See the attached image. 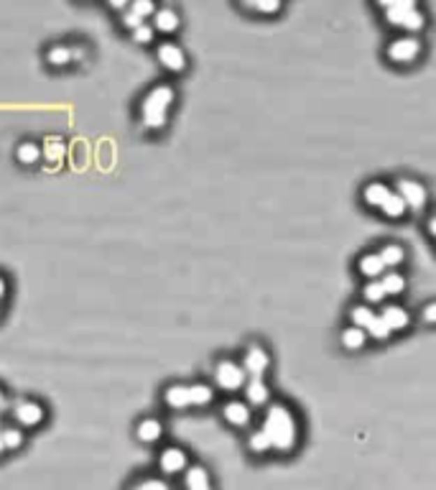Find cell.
<instances>
[{
  "label": "cell",
  "instance_id": "obj_1",
  "mask_svg": "<svg viewBox=\"0 0 436 490\" xmlns=\"http://www.w3.org/2000/svg\"><path fill=\"white\" fill-rule=\"evenodd\" d=\"M260 431L266 434L268 445H271L273 452L281 454L294 452L296 445H299V422H296L294 411L281 401L268 403L263 424H260Z\"/></svg>",
  "mask_w": 436,
  "mask_h": 490
},
{
  "label": "cell",
  "instance_id": "obj_2",
  "mask_svg": "<svg viewBox=\"0 0 436 490\" xmlns=\"http://www.w3.org/2000/svg\"><path fill=\"white\" fill-rule=\"evenodd\" d=\"M176 103V89L166 84V82H158L153 87L148 89L146 95L141 97L138 103V120L141 126L151 133L156 131H163L166 123H169V112Z\"/></svg>",
  "mask_w": 436,
  "mask_h": 490
},
{
  "label": "cell",
  "instance_id": "obj_3",
  "mask_svg": "<svg viewBox=\"0 0 436 490\" xmlns=\"http://www.w3.org/2000/svg\"><path fill=\"white\" fill-rule=\"evenodd\" d=\"M363 200H365V205L380 209L385 217H393V220L403 217L408 209L406 202L400 200L398 194L393 192L388 184H383V181H370V184L363 189Z\"/></svg>",
  "mask_w": 436,
  "mask_h": 490
},
{
  "label": "cell",
  "instance_id": "obj_4",
  "mask_svg": "<svg viewBox=\"0 0 436 490\" xmlns=\"http://www.w3.org/2000/svg\"><path fill=\"white\" fill-rule=\"evenodd\" d=\"M385 8V18L393 26H400L406 31H421L426 26V15L414 0H396V3H380Z\"/></svg>",
  "mask_w": 436,
  "mask_h": 490
},
{
  "label": "cell",
  "instance_id": "obj_5",
  "mask_svg": "<svg viewBox=\"0 0 436 490\" xmlns=\"http://www.w3.org/2000/svg\"><path fill=\"white\" fill-rule=\"evenodd\" d=\"M10 416H13V424H18L21 429H36L46 422V406L38 399L21 396L10 403Z\"/></svg>",
  "mask_w": 436,
  "mask_h": 490
},
{
  "label": "cell",
  "instance_id": "obj_6",
  "mask_svg": "<svg viewBox=\"0 0 436 490\" xmlns=\"http://www.w3.org/2000/svg\"><path fill=\"white\" fill-rule=\"evenodd\" d=\"M215 383L222 391H240L248 383V373H245L243 363H235L232 357H220L215 363Z\"/></svg>",
  "mask_w": 436,
  "mask_h": 490
},
{
  "label": "cell",
  "instance_id": "obj_7",
  "mask_svg": "<svg viewBox=\"0 0 436 490\" xmlns=\"http://www.w3.org/2000/svg\"><path fill=\"white\" fill-rule=\"evenodd\" d=\"M349 320H352V325L360 327V329H365V334H370V337H375L377 342H383L391 337V329L385 327L383 317L380 314H375L370 306H352V312H349Z\"/></svg>",
  "mask_w": 436,
  "mask_h": 490
},
{
  "label": "cell",
  "instance_id": "obj_8",
  "mask_svg": "<svg viewBox=\"0 0 436 490\" xmlns=\"http://www.w3.org/2000/svg\"><path fill=\"white\" fill-rule=\"evenodd\" d=\"M156 465H158V470H161V475H166V477L184 475L186 468H189V454H186L184 447L169 445V447H163L161 452H158Z\"/></svg>",
  "mask_w": 436,
  "mask_h": 490
},
{
  "label": "cell",
  "instance_id": "obj_9",
  "mask_svg": "<svg viewBox=\"0 0 436 490\" xmlns=\"http://www.w3.org/2000/svg\"><path fill=\"white\" fill-rule=\"evenodd\" d=\"M156 59L171 75H179V72L186 69V52L176 41H161V44L156 46Z\"/></svg>",
  "mask_w": 436,
  "mask_h": 490
},
{
  "label": "cell",
  "instance_id": "obj_10",
  "mask_svg": "<svg viewBox=\"0 0 436 490\" xmlns=\"http://www.w3.org/2000/svg\"><path fill=\"white\" fill-rule=\"evenodd\" d=\"M396 194H398L400 200L406 202V207H411V209H423L426 207V200H429L426 186H423L421 181L408 179V177H400L398 181H396Z\"/></svg>",
  "mask_w": 436,
  "mask_h": 490
},
{
  "label": "cell",
  "instance_id": "obj_11",
  "mask_svg": "<svg viewBox=\"0 0 436 490\" xmlns=\"http://www.w3.org/2000/svg\"><path fill=\"white\" fill-rule=\"evenodd\" d=\"M243 368H245V373H248V378H263L268 373V368H271V355L266 352V348L250 345V348L245 350Z\"/></svg>",
  "mask_w": 436,
  "mask_h": 490
},
{
  "label": "cell",
  "instance_id": "obj_12",
  "mask_svg": "<svg viewBox=\"0 0 436 490\" xmlns=\"http://www.w3.org/2000/svg\"><path fill=\"white\" fill-rule=\"evenodd\" d=\"M419 54H421V41L416 36H400V38H396V41H391V46H388V57H391V61H396V64H408V61H414Z\"/></svg>",
  "mask_w": 436,
  "mask_h": 490
},
{
  "label": "cell",
  "instance_id": "obj_13",
  "mask_svg": "<svg viewBox=\"0 0 436 490\" xmlns=\"http://www.w3.org/2000/svg\"><path fill=\"white\" fill-rule=\"evenodd\" d=\"M163 403L174 411H184V408L192 406V391H189V383H169L163 388Z\"/></svg>",
  "mask_w": 436,
  "mask_h": 490
},
{
  "label": "cell",
  "instance_id": "obj_14",
  "mask_svg": "<svg viewBox=\"0 0 436 490\" xmlns=\"http://www.w3.org/2000/svg\"><path fill=\"white\" fill-rule=\"evenodd\" d=\"M163 437V422L156 416H143L141 422L135 424V439L141 445H156Z\"/></svg>",
  "mask_w": 436,
  "mask_h": 490
},
{
  "label": "cell",
  "instance_id": "obj_15",
  "mask_svg": "<svg viewBox=\"0 0 436 490\" xmlns=\"http://www.w3.org/2000/svg\"><path fill=\"white\" fill-rule=\"evenodd\" d=\"M41 158L49 161L52 166H61L64 158H67V143L59 135H46L41 141Z\"/></svg>",
  "mask_w": 436,
  "mask_h": 490
},
{
  "label": "cell",
  "instance_id": "obj_16",
  "mask_svg": "<svg viewBox=\"0 0 436 490\" xmlns=\"http://www.w3.org/2000/svg\"><path fill=\"white\" fill-rule=\"evenodd\" d=\"M44 61L54 69H67L72 64V46L64 44V41H54V44L46 46Z\"/></svg>",
  "mask_w": 436,
  "mask_h": 490
},
{
  "label": "cell",
  "instance_id": "obj_17",
  "mask_svg": "<svg viewBox=\"0 0 436 490\" xmlns=\"http://www.w3.org/2000/svg\"><path fill=\"white\" fill-rule=\"evenodd\" d=\"M184 490H215L209 470L204 465H189L184 473Z\"/></svg>",
  "mask_w": 436,
  "mask_h": 490
},
{
  "label": "cell",
  "instance_id": "obj_18",
  "mask_svg": "<svg viewBox=\"0 0 436 490\" xmlns=\"http://www.w3.org/2000/svg\"><path fill=\"white\" fill-rule=\"evenodd\" d=\"M179 26H181V18H179V13L171 6H163L156 10V15H153L156 34H166V36H169V34L179 31Z\"/></svg>",
  "mask_w": 436,
  "mask_h": 490
},
{
  "label": "cell",
  "instance_id": "obj_19",
  "mask_svg": "<svg viewBox=\"0 0 436 490\" xmlns=\"http://www.w3.org/2000/svg\"><path fill=\"white\" fill-rule=\"evenodd\" d=\"M243 391H245V403H248V406H266L268 399H271L268 383L263 378H248Z\"/></svg>",
  "mask_w": 436,
  "mask_h": 490
},
{
  "label": "cell",
  "instance_id": "obj_20",
  "mask_svg": "<svg viewBox=\"0 0 436 490\" xmlns=\"http://www.w3.org/2000/svg\"><path fill=\"white\" fill-rule=\"evenodd\" d=\"M222 416H225V422L232 424V426H248L250 424V406L245 401H227L222 406Z\"/></svg>",
  "mask_w": 436,
  "mask_h": 490
},
{
  "label": "cell",
  "instance_id": "obj_21",
  "mask_svg": "<svg viewBox=\"0 0 436 490\" xmlns=\"http://www.w3.org/2000/svg\"><path fill=\"white\" fill-rule=\"evenodd\" d=\"M13 156L21 166H36L41 161V143L33 141V138H26V141H21L15 146Z\"/></svg>",
  "mask_w": 436,
  "mask_h": 490
},
{
  "label": "cell",
  "instance_id": "obj_22",
  "mask_svg": "<svg viewBox=\"0 0 436 490\" xmlns=\"http://www.w3.org/2000/svg\"><path fill=\"white\" fill-rule=\"evenodd\" d=\"M380 317H383L385 327H388L391 332H403V329L408 327V322H411V317H408L406 309H403V306H396V304L383 306Z\"/></svg>",
  "mask_w": 436,
  "mask_h": 490
},
{
  "label": "cell",
  "instance_id": "obj_23",
  "mask_svg": "<svg viewBox=\"0 0 436 490\" xmlns=\"http://www.w3.org/2000/svg\"><path fill=\"white\" fill-rule=\"evenodd\" d=\"M3 445L6 452H18L26 445V429H21L18 424H3Z\"/></svg>",
  "mask_w": 436,
  "mask_h": 490
},
{
  "label": "cell",
  "instance_id": "obj_24",
  "mask_svg": "<svg viewBox=\"0 0 436 490\" xmlns=\"http://www.w3.org/2000/svg\"><path fill=\"white\" fill-rule=\"evenodd\" d=\"M357 268H360V274L363 276H368L370 281H377V276H383V271H385L383 260H380L377 253H365V255H360Z\"/></svg>",
  "mask_w": 436,
  "mask_h": 490
},
{
  "label": "cell",
  "instance_id": "obj_25",
  "mask_svg": "<svg viewBox=\"0 0 436 490\" xmlns=\"http://www.w3.org/2000/svg\"><path fill=\"white\" fill-rule=\"evenodd\" d=\"M189 391H192V406H207V403L215 401V388L204 380L189 383Z\"/></svg>",
  "mask_w": 436,
  "mask_h": 490
},
{
  "label": "cell",
  "instance_id": "obj_26",
  "mask_svg": "<svg viewBox=\"0 0 436 490\" xmlns=\"http://www.w3.org/2000/svg\"><path fill=\"white\" fill-rule=\"evenodd\" d=\"M380 260H383V266H400L403 263V258H406V251H403V245L398 243H385L383 248H380Z\"/></svg>",
  "mask_w": 436,
  "mask_h": 490
},
{
  "label": "cell",
  "instance_id": "obj_27",
  "mask_svg": "<svg viewBox=\"0 0 436 490\" xmlns=\"http://www.w3.org/2000/svg\"><path fill=\"white\" fill-rule=\"evenodd\" d=\"M342 345L347 350H363L365 348V340H368V334H365V329H360V327H345L342 329Z\"/></svg>",
  "mask_w": 436,
  "mask_h": 490
},
{
  "label": "cell",
  "instance_id": "obj_28",
  "mask_svg": "<svg viewBox=\"0 0 436 490\" xmlns=\"http://www.w3.org/2000/svg\"><path fill=\"white\" fill-rule=\"evenodd\" d=\"M126 490H171V485L158 475H141L135 477Z\"/></svg>",
  "mask_w": 436,
  "mask_h": 490
},
{
  "label": "cell",
  "instance_id": "obj_29",
  "mask_svg": "<svg viewBox=\"0 0 436 490\" xmlns=\"http://www.w3.org/2000/svg\"><path fill=\"white\" fill-rule=\"evenodd\" d=\"M380 283H383V289L388 297H398V294H403L406 291V279L398 274V271H391V274H385L383 279H380Z\"/></svg>",
  "mask_w": 436,
  "mask_h": 490
},
{
  "label": "cell",
  "instance_id": "obj_30",
  "mask_svg": "<svg viewBox=\"0 0 436 490\" xmlns=\"http://www.w3.org/2000/svg\"><path fill=\"white\" fill-rule=\"evenodd\" d=\"M130 38H133L135 44H141V46L153 44V41H156V29H153V23H143V26H138L135 31H130Z\"/></svg>",
  "mask_w": 436,
  "mask_h": 490
},
{
  "label": "cell",
  "instance_id": "obj_31",
  "mask_svg": "<svg viewBox=\"0 0 436 490\" xmlns=\"http://www.w3.org/2000/svg\"><path fill=\"white\" fill-rule=\"evenodd\" d=\"M248 447H250V452H253V454H266V452H271V445H268L266 434H263L260 429L250 431V437H248Z\"/></svg>",
  "mask_w": 436,
  "mask_h": 490
},
{
  "label": "cell",
  "instance_id": "obj_32",
  "mask_svg": "<svg viewBox=\"0 0 436 490\" xmlns=\"http://www.w3.org/2000/svg\"><path fill=\"white\" fill-rule=\"evenodd\" d=\"M363 297H365V302H370V304H380V302H383L388 294H385L383 283H380V279H377V281H370L368 286H365Z\"/></svg>",
  "mask_w": 436,
  "mask_h": 490
},
{
  "label": "cell",
  "instance_id": "obj_33",
  "mask_svg": "<svg viewBox=\"0 0 436 490\" xmlns=\"http://www.w3.org/2000/svg\"><path fill=\"white\" fill-rule=\"evenodd\" d=\"M130 10H133L135 15H141L143 21H148V18H153L158 8L153 6V0H133V3H130Z\"/></svg>",
  "mask_w": 436,
  "mask_h": 490
},
{
  "label": "cell",
  "instance_id": "obj_34",
  "mask_svg": "<svg viewBox=\"0 0 436 490\" xmlns=\"http://www.w3.org/2000/svg\"><path fill=\"white\" fill-rule=\"evenodd\" d=\"M245 8H253V10H260V13H278L281 3L278 0H258V3H245Z\"/></svg>",
  "mask_w": 436,
  "mask_h": 490
},
{
  "label": "cell",
  "instance_id": "obj_35",
  "mask_svg": "<svg viewBox=\"0 0 436 490\" xmlns=\"http://www.w3.org/2000/svg\"><path fill=\"white\" fill-rule=\"evenodd\" d=\"M143 23H146V21H143L141 15H135L130 8H128L126 13H120V26H123V29H128V31H135L138 26H143Z\"/></svg>",
  "mask_w": 436,
  "mask_h": 490
},
{
  "label": "cell",
  "instance_id": "obj_36",
  "mask_svg": "<svg viewBox=\"0 0 436 490\" xmlns=\"http://www.w3.org/2000/svg\"><path fill=\"white\" fill-rule=\"evenodd\" d=\"M72 46V64H82V61H87L89 57V49L84 41H77V44H69Z\"/></svg>",
  "mask_w": 436,
  "mask_h": 490
},
{
  "label": "cell",
  "instance_id": "obj_37",
  "mask_svg": "<svg viewBox=\"0 0 436 490\" xmlns=\"http://www.w3.org/2000/svg\"><path fill=\"white\" fill-rule=\"evenodd\" d=\"M421 317H423V322H429V325H436V302H431V304L423 306Z\"/></svg>",
  "mask_w": 436,
  "mask_h": 490
},
{
  "label": "cell",
  "instance_id": "obj_38",
  "mask_svg": "<svg viewBox=\"0 0 436 490\" xmlns=\"http://www.w3.org/2000/svg\"><path fill=\"white\" fill-rule=\"evenodd\" d=\"M107 8H110V10H115V13H126L128 8H130V3H128V0H110V3H107Z\"/></svg>",
  "mask_w": 436,
  "mask_h": 490
},
{
  "label": "cell",
  "instance_id": "obj_39",
  "mask_svg": "<svg viewBox=\"0 0 436 490\" xmlns=\"http://www.w3.org/2000/svg\"><path fill=\"white\" fill-rule=\"evenodd\" d=\"M8 291H10V283H8V279H6V276L0 274V304H3V302H6Z\"/></svg>",
  "mask_w": 436,
  "mask_h": 490
},
{
  "label": "cell",
  "instance_id": "obj_40",
  "mask_svg": "<svg viewBox=\"0 0 436 490\" xmlns=\"http://www.w3.org/2000/svg\"><path fill=\"white\" fill-rule=\"evenodd\" d=\"M8 406H10V401H8V394L3 391V388H0V411H3V408H8Z\"/></svg>",
  "mask_w": 436,
  "mask_h": 490
},
{
  "label": "cell",
  "instance_id": "obj_41",
  "mask_svg": "<svg viewBox=\"0 0 436 490\" xmlns=\"http://www.w3.org/2000/svg\"><path fill=\"white\" fill-rule=\"evenodd\" d=\"M6 445H3V424H0V460H3V457H6Z\"/></svg>",
  "mask_w": 436,
  "mask_h": 490
},
{
  "label": "cell",
  "instance_id": "obj_42",
  "mask_svg": "<svg viewBox=\"0 0 436 490\" xmlns=\"http://www.w3.org/2000/svg\"><path fill=\"white\" fill-rule=\"evenodd\" d=\"M429 232L436 238V217H431V220H429Z\"/></svg>",
  "mask_w": 436,
  "mask_h": 490
},
{
  "label": "cell",
  "instance_id": "obj_43",
  "mask_svg": "<svg viewBox=\"0 0 436 490\" xmlns=\"http://www.w3.org/2000/svg\"><path fill=\"white\" fill-rule=\"evenodd\" d=\"M434 217H436V215H434Z\"/></svg>",
  "mask_w": 436,
  "mask_h": 490
}]
</instances>
